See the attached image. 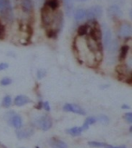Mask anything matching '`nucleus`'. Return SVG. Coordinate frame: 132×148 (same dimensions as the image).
<instances>
[{
  "mask_svg": "<svg viewBox=\"0 0 132 148\" xmlns=\"http://www.w3.org/2000/svg\"><path fill=\"white\" fill-rule=\"evenodd\" d=\"M0 14L7 21L13 19V8L10 0H0Z\"/></svg>",
  "mask_w": 132,
  "mask_h": 148,
  "instance_id": "1",
  "label": "nucleus"
},
{
  "mask_svg": "<svg viewBox=\"0 0 132 148\" xmlns=\"http://www.w3.org/2000/svg\"><path fill=\"white\" fill-rule=\"evenodd\" d=\"M54 11L55 10L49 8L46 5H45V8L42 9V21L45 25V27H50L53 23L56 16V13Z\"/></svg>",
  "mask_w": 132,
  "mask_h": 148,
  "instance_id": "2",
  "label": "nucleus"
},
{
  "mask_svg": "<svg viewBox=\"0 0 132 148\" xmlns=\"http://www.w3.org/2000/svg\"><path fill=\"white\" fill-rule=\"evenodd\" d=\"M103 10L102 8V6L100 5H93L89 9L86 10V17L88 19H98L100 17H102Z\"/></svg>",
  "mask_w": 132,
  "mask_h": 148,
  "instance_id": "3",
  "label": "nucleus"
},
{
  "mask_svg": "<svg viewBox=\"0 0 132 148\" xmlns=\"http://www.w3.org/2000/svg\"><path fill=\"white\" fill-rule=\"evenodd\" d=\"M36 125H38L42 130L47 131L52 127L53 123H52L51 118L49 116H47V115H42V116H40L36 120Z\"/></svg>",
  "mask_w": 132,
  "mask_h": 148,
  "instance_id": "4",
  "label": "nucleus"
},
{
  "mask_svg": "<svg viewBox=\"0 0 132 148\" xmlns=\"http://www.w3.org/2000/svg\"><path fill=\"white\" fill-rule=\"evenodd\" d=\"M7 115H9V124L11 125H13L16 129H20L23 125V121H22V117L19 114H16L14 112H8Z\"/></svg>",
  "mask_w": 132,
  "mask_h": 148,
  "instance_id": "5",
  "label": "nucleus"
},
{
  "mask_svg": "<svg viewBox=\"0 0 132 148\" xmlns=\"http://www.w3.org/2000/svg\"><path fill=\"white\" fill-rule=\"evenodd\" d=\"M112 40H113V38H112L111 31L109 28L108 25L104 24L103 25V46L106 49L110 45Z\"/></svg>",
  "mask_w": 132,
  "mask_h": 148,
  "instance_id": "6",
  "label": "nucleus"
},
{
  "mask_svg": "<svg viewBox=\"0 0 132 148\" xmlns=\"http://www.w3.org/2000/svg\"><path fill=\"white\" fill-rule=\"evenodd\" d=\"M64 111L65 112H72L78 114H83L84 115L86 113L83 108L80 107L77 105H72V104H65L64 106Z\"/></svg>",
  "mask_w": 132,
  "mask_h": 148,
  "instance_id": "7",
  "label": "nucleus"
},
{
  "mask_svg": "<svg viewBox=\"0 0 132 148\" xmlns=\"http://www.w3.org/2000/svg\"><path fill=\"white\" fill-rule=\"evenodd\" d=\"M108 14H109L110 16L119 18V17H121L123 16V12H122L121 8H119L118 5H112L110 6L109 9H108Z\"/></svg>",
  "mask_w": 132,
  "mask_h": 148,
  "instance_id": "8",
  "label": "nucleus"
},
{
  "mask_svg": "<svg viewBox=\"0 0 132 148\" xmlns=\"http://www.w3.org/2000/svg\"><path fill=\"white\" fill-rule=\"evenodd\" d=\"M119 36L123 38H128L131 36V25L128 23H124L120 25L118 31Z\"/></svg>",
  "mask_w": 132,
  "mask_h": 148,
  "instance_id": "9",
  "label": "nucleus"
},
{
  "mask_svg": "<svg viewBox=\"0 0 132 148\" xmlns=\"http://www.w3.org/2000/svg\"><path fill=\"white\" fill-rule=\"evenodd\" d=\"M73 16H74V19L77 22L83 21L86 18V10L83 9V8H78V9H76L74 11Z\"/></svg>",
  "mask_w": 132,
  "mask_h": 148,
  "instance_id": "10",
  "label": "nucleus"
},
{
  "mask_svg": "<svg viewBox=\"0 0 132 148\" xmlns=\"http://www.w3.org/2000/svg\"><path fill=\"white\" fill-rule=\"evenodd\" d=\"M31 100L27 97L26 95H17L16 97L15 98V105L17 106H22L24 105H26L28 103H30Z\"/></svg>",
  "mask_w": 132,
  "mask_h": 148,
  "instance_id": "11",
  "label": "nucleus"
},
{
  "mask_svg": "<svg viewBox=\"0 0 132 148\" xmlns=\"http://www.w3.org/2000/svg\"><path fill=\"white\" fill-rule=\"evenodd\" d=\"M62 2H64L66 15L68 16H71L73 12V0H62Z\"/></svg>",
  "mask_w": 132,
  "mask_h": 148,
  "instance_id": "12",
  "label": "nucleus"
},
{
  "mask_svg": "<svg viewBox=\"0 0 132 148\" xmlns=\"http://www.w3.org/2000/svg\"><path fill=\"white\" fill-rule=\"evenodd\" d=\"M21 4H22V8L24 12L28 13L30 11H32V9H33L32 0H22Z\"/></svg>",
  "mask_w": 132,
  "mask_h": 148,
  "instance_id": "13",
  "label": "nucleus"
},
{
  "mask_svg": "<svg viewBox=\"0 0 132 148\" xmlns=\"http://www.w3.org/2000/svg\"><path fill=\"white\" fill-rule=\"evenodd\" d=\"M50 145H51L53 148H68L67 145L64 142L57 139H52L51 142H50Z\"/></svg>",
  "mask_w": 132,
  "mask_h": 148,
  "instance_id": "14",
  "label": "nucleus"
},
{
  "mask_svg": "<svg viewBox=\"0 0 132 148\" xmlns=\"http://www.w3.org/2000/svg\"><path fill=\"white\" fill-rule=\"evenodd\" d=\"M66 132L68 134H70L72 136H78L81 134V132H83V129H81V127L75 126V127H72V128H70V129L66 130Z\"/></svg>",
  "mask_w": 132,
  "mask_h": 148,
  "instance_id": "15",
  "label": "nucleus"
},
{
  "mask_svg": "<svg viewBox=\"0 0 132 148\" xmlns=\"http://www.w3.org/2000/svg\"><path fill=\"white\" fill-rule=\"evenodd\" d=\"M96 122H97V118H95V117H89V118H87V119L85 120V122H84L83 125L81 126V129H83V131L87 130L91 125L95 124Z\"/></svg>",
  "mask_w": 132,
  "mask_h": 148,
  "instance_id": "16",
  "label": "nucleus"
},
{
  "mask_svg": "<svg viewBox=\"0 0 132 148\" xmlns=\"http://www.w3.org/2000/svg\"><path fill=\"white\" fill-rule=\"evenodd\" d=\"M45 5L48 6L49 8L53 9V10H56L58 6H59L58 0H46Z\"/></svg>",
  "mask_w": 132,
  "mask_h": 148,
  "instance_id": "17",
  "label": "nucleus"
},
{
  "mask_svg": "<svg viewBox=\"0 0 132 148\" xmlns=\"http://www.w3.org/2000/svg\"><path fill=\"white\" fill-rule=\"evenodd\" d=\"M32 133H33V131H31V130H24V131H18L16 133V134L19 138H26V137H28L29 136H31Z\"/></svg>",
  "mask_w": 132,
  "mask_h": 148,
  "instance_id": "18",
  "label": "nucleus"
},
{
  "mask_svg": "<svg viewBox=\"0 0 132 148\" xmlns=\"http://www.w3.org/2000/svg\"><path fill=\"white\" fill-rule=\"evenodd\" d=\"M3 106L5 107V108H7L11 106L12 104V99H11V96L10 95H5L4 99H3Z\"/></svg>",
  "mask_w": 132,
  "mask_h": 148,
  "instance_id": "19",
  "label": "nucleus"
},
{
  "mask_svg": "<svg viewBox=\"0 0 132 148\" xmlns=\"http://www.w3.org/2000/svg\"><path fill=\"white\" fill-rule=\"evenodd\" d=\"M129 47L128 46H124L122 48H121V51H120V55H119V57H120V59H123L126 57L127 56L128 52H129Z\"/></svg>",
  "mask_w": 132,
  "mask_h": 148,
  "instance_id": "20",
  "label": "nucleus"
},
{
  "mask_svg": "<svg viewBox=\"0 0 132 148\" xmlns=\"http://www.w3.org/2000/svg\"><path fill=\"white\" fill-rule=\"evenodd\" d=\"M11 83H12V80H11V78H9V77H4V78H2L1 81H0V84L4 86L10 85Z\"/></svg>",
  "mask_w": 132,
  "mask_h": 148,
  "instance_id": "21",
  "label": "nucleus"
},
{
  "mask_svg": "<svg viewBox=\"0 0 132 148\" xmlns=\"http://www.w3.org/2000/svg\"><path fill=\"white\" fill-rule=\"evenodd\" d=\"M45 75H46V71L45 69H39L38 71H37V78L42 79L45 76Z\"/></svg>",
  "mask_w": 132,
  "mask_h": 148,
  "instance_id": "22",
  "label": "nucleus"
},
{
  "mask_svg": "<svg viewBox=\"0 0 132 148\" xmlns=\"http://www.w3.org/2000/svg\"><path fill=\"white\" fill-rule=\"evenodd\" d=\"M97 120H99L100 123H102V124H108L109 123V117L106 116V115H100Z\"/></svg>",
  "mask_w": 132,
  "mask_h": 148,
  "instance_id": "23",
  "label": "nucleus"
},
{
  "mask_svg": "<svg viewBox=\"0 0 132 148\" xmlns=\"http://www.w3.org/2000/svg\"><path fill=\"white\" fill-rule=\"evenodd\" d=\"M89 145H91L92 147H103L104 143H100V142H95V141H91V142H89Z\"/></svg>",
  "mask_w": 132,
  "mask_h": 148,
  "instance_id": "24",
  "label": "nucleus"
},
{
  "mask_svg": "<svg viewBox=\"0 0 132 148\" xmlns=\"http://www.w3.org/2000/svg\"><path fill=\"white\" fill-rule=\"evenodd\" d=\"M125 118H126V120H127V122H128L129 124L132 123V114L131 113L125 114Z\"/></svg>",
  "mask_w": 132,
  "mask_h": 148,
  "instance_id": "25",
  "label": "nucleus"
},
{
  "mask_svg": "<svg viewBox=\"0 0 132 148\" xmlns=\"http://www.w3.org/2000/svg\"><path fill=\"white\" fill-rule=\"evenodd\" d=\"M8 68V64L7 63H0V71L2 70H5Z\"/></svg>",
  "mask_w": 132,
  "mask_h": 148,
  "instance_id": "26",
  "label": "nucleus"
},
{
  "mask_svg": "<svg viewBox=\"0 0 132 148\" xmlns=\"http://www.w3.org/2000/svg\"><path fill=\"white\" fill-rule=\"evenodd\" d=\"M103 147L105 148H126L125 145H119V146H113V145H107V144H104Z\"/></svg>",
  "mask_w": 132,
  "mask_h": 148,
  "instance_id": "27",
  "label": "nucleus"
},
{
  "mask_svg": "<svg viewBox=\"0 0 132 148\" xmlns=\"http://www.w3.org/2000/svg\"><path fill=\"white\" fill-rule=\"evenodd\" d=\"M43 107L45 109V111L49 112L50 110H51V108H50V106H49V103L48 102H45L43 103Z\"/></svg>",
  "mask_w": 132,
  "mask_h": 148,
  "instance_id": "28",
  "label": "nucleus"
},
{
  "mask_svg": "<svg viewBox=\"0 0 132 148\" xmlns=\"http://www.w3.org/2000/svg\"><path fill=\"white\" fill-rule=\"evenodd\" d=\"M4 32H5V29H4L3 25L0 24V37H3V36H4Z\"/></svg>",
  "mask_w": 132,
  "mask_h": 148,
  "instance_id": "29",
  "label": "nucleus"
},
{
  "mask_svg": "<svg viewBox=\"0 0 132 148\" xmlns=\"http://www.w3.org/2000/svg\"><path fill=\"white\" fill-rule=\"evenodd\" d=\"M42 107H43V102H40V103H39V105H38V106H36V108L41 109Z\"/></svg>",
  "mask_w": 132,
  "mask_h": 148,
  "instance_id": "30",
  "label": "nucleus"
},
{
  "mask_svg": "<svg viewBox=\"0 0 132 148\" xmlns=\"http://www.w3.org/2000/svg\"><path fill=\"white\" fill-rule=\"evenodd\" d=\"M122 108H123V109H125V108H126V109H129V106H125V105H124V106H122Z\"/></svg>",
  "mask_w": 132,
  "mask_h": 148,
  "instance_id": "31",
  "label": "nucleus"
},
{
  "mask_svg": "<svg viewBox=\"0 0 132 148\" xmlns=\"http://www.w3.org/2000/svg\"><path fill=\"white\" fill-rule=\"evenodd\" d=\"M78 1H86V0H78Z\"/></svg>",
  "mask_w": 132,
  "mask_h": 148,
  "instance_id": "32",
  "label": "nucleus"
},
{
  "mask_svg": "<svg viewBox=\"0 0 132 148\" xmlns=\"http://www.w3.org/2000/svg\"><path fill=\"white\" fill-rule=\"evenodd\" d=\"M40 1H41V0H40Z\"/></svg>",
  "mask_w": 132,
  "mask_h": 148,
  "instance_id": "33",
  "label": "nucleus"
}]
</instances>
